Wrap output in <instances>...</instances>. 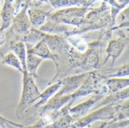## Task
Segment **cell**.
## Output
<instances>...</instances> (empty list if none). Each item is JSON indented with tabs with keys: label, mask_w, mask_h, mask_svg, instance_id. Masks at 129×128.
<instances>
[{
	"label": "cell",
	"mask_w": 129,
	"mask_h": 128,
	"mask_svg": "<svg viewBox=\"0 0 129 128\" xmlns=\"http://www.w3.org/2000/svg\"><path fill=\"white\" fill-rule=\"evenodd\" d=\"M23 91L21 99L17 109V115L23 114L26 109L36 103L39 99L41 92L37 87L33 78L29 75L26 69L23 70Z\"/></svg>",
	"instance_id": "6da1fadb"
},
{
	"label": "cell",
	"mask_w": 129,
	"mask_h": 128,
	"mask_svg": "<svg viewBox=\"0 0 129 128\" xmlns=\"http://www.w3.org/2000/svg\"><path fill=\"white\" fill-rule=\"evenodd\" d=\"M119 106L117 103L104 106L93 113L79 119L73 124L70 128H84L98 120H110L113 118L115 115L118 113Z\"/></svg>",
	"instance_id": "7a4b0ae2"
},
{
	"label": "cell",
	"mask_w": 129,
	"mask_h": 128,
	"mask_svg": "<svg viewBox=\"0 0 129 128\" xmlns=\"http://www.w3.org/2000/svg\"><path fill=\"white\" fill-rule=\"evenodd\" d=\"M89 72L69 75L66 78H63L62 79V85L55 94L58 96L72 94L82 84Z\"/></svg>",
	"instance_id": "3957f363"
},
{
	"label": "cell",
	"mask_w": 129,
	"mask_h": 128,
	"mask_svg": "<svg viewBox=\"0 0 129 128\" xmlns=\"http://www.w3.org/2000/svg\"><path fill=\"white\" fill-rule=\"evenodd\" d=\"M128 45V41L124 39H118L110 42L107 50V57L104 62V64L107 63L110 59H111V67L114 65L118 58L122 55V52Z\"/></svg>",
	"instance_id": "277c9868"
},
{
	"label": "cell",
	"mask_w": 129,
	"mask_h": 128,
	"mask_svg": "<svg viewBox=\"0 0 129 128\" xmlns=\"http://www.w3.org/2000/svg\"><path fill=\"white\" fill-rule=\"evenodd\" d=\"M26 51L40 57L42 60H51L55 63L57 69H58L59 61L60 60V57L57 54H55L53 52H51V51L48 48V47L46 45L44 41H39V43L34 48H26Z\"/></svg>",
	"instance_id": "5b68a950"
},
{
	"label": "cell",
	"mask_w": 129,
	"mask_h": 128,
	"mask_svg": "<svg viewBox=\"0 0 129 128\" xmlns=\"http://www.w3.org/2000/svg\"><path fill=\"white\" fill-rule=\"evenodd\" d=\"M105 97L104 94L100 93L94 94L87 101L77 105L73 108H70L69 110V114L72 115L75 119L81 116H84L98 101L103 99Z\"/></svg>",
	"instance_id": "8992f818"
},
{
	"label": "cell",
	"mask_w": 129,
	"mask_h": 128,
	"mask_svg": "<svg viewBox=\"0 0 129 128\" xmlns=\"http://www.w3.org/2000/svg\"><path fill=\"white\" fill-rule=\"evenodd\" d=\"M62 85V79L57 80L54 81L52 84L48 85V87L40 94L39 99L37 100L36 104L33 106V108H39L45 105L48 101L58 91Z\"/></svg>",
	"instance_id": "52a82bcc"
},
{
	"label": "cell",
	"mask_w": 129,
	"mask_h": 128,
	"mask_svg": "<svg viewBox=\"0 0 129 128\" xmlns=\"http://www.w3.org/2000/svg\"><path fill=\"white\" fill-rule=\"evenodd\" d=\"M104 83L107 89L108 94L119 92L126 88H128V78H106Z\"/></svg>",
	"instance_id": "ba28073f"
},
{
	"label": "cell",
	"mask_w": 129,
	"mask_h": 128,
	"mask_svg": "<svg viewBox=\"0 0 129 128\" xmlns=\"http://www.w3.org/2000/svg\"><path fill=\"white\" fill-rule=\"evenodd\" d=\"M44 60L40 57L29 53L26 51V69L29 75H31L34 80H37L38 81L42 80L37 75V69L40 64L43 62Z\"/></svg>",
	"instance_id": "9c48e42d"
},
{
	"label": "cell",
	"mask_w": 129,
	"mask_h": 128,
	"mask_svg": "<svg viewBox=\"0 0 129 128\" xmlns=\"http://www.w3.org/2000/svg\"><path fill=\"white\" fill-rule=\"evenodd\" d=\"M128 88H126L119 92L116 93H113V94H109L104 100L101 102L100 104H98L95 106V108L104 106L109 104H113V103H117V102H119L121 100H128Z\"/></svg>",
	"instance_id": "30bf717a"
},
{
	"label": "cell",
	"mask_w": 129,
	"mask_h": 128,
	"mask_svg": "<svg viewBox=\"0 0 129 128\" xmlns=\"http://www.w3.org/2000/svg\"><path fill=\"white\" fill-rule=\"evenodd\" d=\"M11 51L13 52L16 57L20 60L23 71L26 70V49L23 42L14 43L11 45Z\"/></svg>",
	"instance_id": "8fae6325"
},
{
	"label": "cell",
	"mask_w": 129,
	"mask_h": 128,
	"mask_svg": "<svg viewBox=\"0 0 129 128\" xmlns=\"http://www.w3.org/2000/svg\"><path fill=\"white\" fill-rule=\"evenodd\" d=\"M101 75L104 79L111 78H121V77L128 78L129 75V65L128 64H124L122 66H119L118 68L111 69L110 70L105 72V73L104 75H102V74H101Z\"/></svg>",
	"instance_id": "7c38bea8"
},
{
	"label": "cell",
	"mask_w": 129,
	"mask_h": 128,
	"mask_svg": "<svg viewBox=\"0 0 129 128\" xmlns=\"http://www.w3.org/2000/svg\"><path fill=\"white\" fill-rule=\"evenodd\" d=\"M2 63L7 65L8 66H11L15 69H17V71H19L20 72L23 73V68L21 66V63L20 62V60H18V58L16 57V55L10 51L8 54H6L2 59Z\"/></svg>",
	"instance_id": "4fadbf2b"
},
{
	"label": "cell",
	"mask_w": 129,
	"mask_h": 128,
	"mask_svg": "<svg viewBox=\"0 0 129 128\" xmlns=\"http://www.w3.org/2000/svg\"><path fill=\"white\" fill-rule=\"evenodd\" d=\"M0 128H1V127H0Z\"/></svg>",
	"instance_id": "5bb4252c"
}]
</instances>
